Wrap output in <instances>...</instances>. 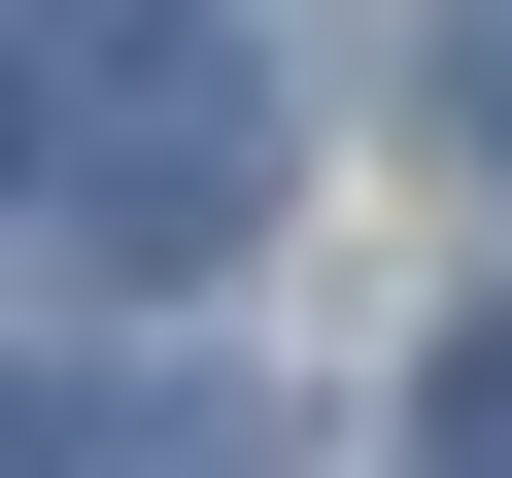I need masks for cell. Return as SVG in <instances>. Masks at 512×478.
<instances>
[{
	"label": "cell",
	"instance_id": "obj_1",
	"mask_svg": "<svg viewBox=\"0 0 512 478\" xmlns=\"http://www.w3.org/2000/svg\"><path fill=\"white\" fill-rule=\"evenodd\" d=\"M35 35H69V239H103V274H205V239L239 205H274V69H239V0H35Z\"/></svg>",
	"mask_w": 512,
	"mask_h": 478
},
{
	"label": "cell",
	"instance_id": "obj_2",
	"mask_svg": "<svg viewBox=\"0 0 512 478\" xmlns=\"http://www.w3.org/2000/svg\"><path fill=\"white\" fill-rule=\"evenodd\" d=\"M410 478H512V308H478V342L410 376Z\"/></svg>",
	"mask_w": 512,
	"mask_h": 478
},
{
	"label": "cell",
	"instance_id": "obj_3",
	"mask_svg": "<svg viewBox=\"0 0 512 478\" xmlns=\"http://www.w3.org/2000/svg\"><path fill=\"white\" fill-rule=\"evenodd\" d=\"M444 137H478V171H512V0H478V35H444Z\"/></svg>",
	"mask_w": 512,
	"mask_h": 478
}]
</instances>
